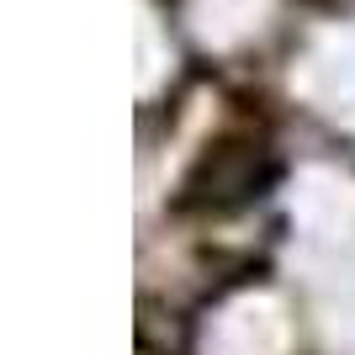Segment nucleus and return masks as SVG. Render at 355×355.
Masks as SVG:
<instances>
[{
  "instance_id": "1",
  "label": "nucleus",
  "mask_w": 355,
  "mask_h": 355,
  "mask_svg": "<svg viewBox=\"0 0 355 355\" xmlns=\"http://www.w3.org/2000/svg\"><path fill=\"white\" fill-rule=\"evenodd\" d=\"M266 154L254 144H218L207 159L196 164V175L186 180V207L196 212H228V207H244L250 196H260L266 186Z\"/></svg>"
},
{
  "instance_id": "2",
  "label": "nucleus",
  "mask_w": 355,
  "mask_h": 355,
  "mask_svg": "<svg viewBox=\"0 0 355 355\" xmlns=\"http://www.w3.org/2000/svg\"><path fill=\"white\" fill-rule=\"evenodd\" d=\"M138 355H186V318L154 297L138 302Z\"/></svg>"
}]
</instances>
